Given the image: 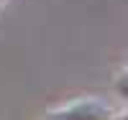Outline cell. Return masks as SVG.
Masks as SVG:
<instances>
[{"mask_svg":"<svg viewBox=\"0 0 128 120\" xmlns=\"http://www.w3.org/2000/svg\"><path fill=\"white\" fill-rule=\"evenodd\" d=\"M123 120H128V115H123Z\"/></svg>","mask_w":128,"mask_h":120,"instance_id":"cell-3","label":"cell"},{"mask_svg":"<svg viewBox=\"0 0 128 120\" xmlns=\"http://www.w3.org/2000/svg\"><path fill=\"white\" fill-rule=\"evenodd\" d=\"M49 120H110V110L102 102L84 100V102H74L67 110L51 113Z\"/></svg>","mask_w":128,"mask_h":120,"instance_id":"cell-1","label":"cell"},{"mask_svg":"<svg viewBox=\"0 0 128 120\" xmlns=\"http://www.w3.org/2000/svg\"><path fill=\"white\" fill-rule=\"evenodd\" d=\"M120 95H123L126 100H128V77H126V79L120 82Z\"/></svg>","mask_w":128,"mask_h":120,"instance_id":"cell-2","label":"cell"}]
</instances>
